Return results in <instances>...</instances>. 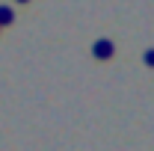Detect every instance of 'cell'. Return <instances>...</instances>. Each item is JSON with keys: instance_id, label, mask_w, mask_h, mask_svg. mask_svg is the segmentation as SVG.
<instances>
[{"instance_id": "cell-1", "label": "cell", "mask_w": 154, "mask_h": 151, "mask_svg": "<svg viewBox=\"0 0 154 151\" xmlns=\"http://www.w3.org/2000/svg\"><path fill=\"white\" fill-rule=\"evenodd\" d=\"M113 54H116V45L110 42V39H98L95 48H92V57L101 59V62H104V59H113Z\"/></svg>"}, {"instance_id": "cell-2", "label": "cell", "mask_w": 154, "mask_h": 151, "mask_svg": "<svg viewBox=\"0 0 154 151\" xmlns=\"http://www.w3.org/2000/svg\"><path fill=\"white\" fill-rule=\"evenodd\" d=\"M15 21V12L9 9V6H0V27H6V24H12Z\"/></svg>"}, {"instance_id": "cell-3", "label": "cell", "mask_w": 154, "mask_h": 151, "mask_svg": "<svg viewBox=\"0 0 154 151\" xmlns=\"http://www.w3.org/2000/svg\"><path fill=\"white\" fill-rule=\"evenodd\" d=\"M145 65H148V68H154V48H148V51H145Z\"/></svg>"}, {"instance_id": "cell-4", "label": "cell", "mask_w": 154, "mask_h": 151, "mask_svg": "<svg viewBox=\"0 0 154 151\" xmlns=\"http://www.w3.org/2000/svg\"><path fill=\"white\" fill-rule=\"evenodd\" d=\"M18 3H27V0H18Z\"/></svg>"}]
</instances>
